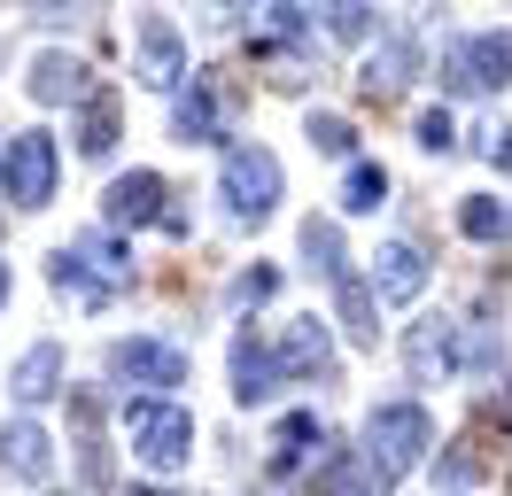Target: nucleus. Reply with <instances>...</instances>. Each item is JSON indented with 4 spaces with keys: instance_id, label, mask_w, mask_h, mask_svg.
<instances>
[{
    "instance_id": "nucleus-1",
    "label": "nucleus",
    "mask_w": 512,
    "mask_h": 496,
    "mask_svg": "<svg viewBox=\"0 0 512 496\" xmlns=\"http://www.w3.org/2000/svg\"><path fill=\"white\" fill-rule=\"evenodd\" d=\"M125 287H132V264L109 233H78L70 248H55V295L70 310H101L109 295H125Z\"/></svg>"
},
{
    "instance_id": "nucleus-2",
    "label": "nucleus",
    "mask_w": 512,
    "mask_h": 496,
    "mask_svg": "<svg viewBox=\"0 0 512 496\" xmlns=\"http://www.w3.org/2000/svg\"><path fill=\"white\" fill-rule=\"evenodd\" d=\"M427 442H435V419L419 411V403H381L373 419H365V465L388 481H404L419 458H427Z\"/></svg>"
},
{
    "instance_id": "nucleus-3",
    "label": "nucleus",
    "mask_w": 512,
    "mask_h": 496,
    "mask_svg": "<svg viewBox=\"0 0 512 496\" xmlns=\"http://www.w3.org/2000/svg\"><path fill=\"white\" fill-rule=\"evenodd\" d=\"M225 210L241 217V225H264V217L280 210V155L272 148H256V140H241V148H225Z\"/></svg>"
},
{
    "instance_id": "nucleus-4",
    "label": "nucleus",
    "mask_w": 512,
    "mask_h": 496,
    "mask_svg": "<svg viewBox=\"0 0 512 496\" xmlns=\"http://www.w3.org/2000/svg\"><path fill=\"white\" fill-rule=\"evenodd\" d=\"M125 427H132V450L156 465V473H171V465H187L194 458V419L179 411L171 396H140V403H125Z\"/></svg>"
},
{
    "instance_id": "nucleus-5",
    "label": "nucleus",
    "mask_w": 512,
    "mask_h": 496,
    "mask_svg": "<svg viewBox=\"0 0 512 496\" xmlns=\"http://www.w3.org/2000/svg\"><path fill=\"white\" fill-rule=\"evenodd\" d=\"M0 186H8L16 210H47V202H55V132H8Z\"/></svg>"
},
{
    "instance_id": "nucleus-6",
    "label": "nucleus",
    "mask_w": 512,
    "mask_h": 496,
    "mask_svg": "<svg viewBox=\"0 0 512 496\" xmlns=\"http://www.w3.org/2000/svg\"><path fill=\"white\" fill-rule=\"evenodd\" d=\"M443 86L450 93H489V86H512V31H474L443 55Z\"/></svg>"
},
{
    "instance_id": "nucleus-7",
    "label": "nucleus",
    "mask_w": 512,
    "mask_h": 496,
    "mask_svg": "<svg viewBox=\"0 0 512 496\" xmlns=\"http://www.w3.org/2000/svg\"><path fill=\"white\" fill-rule=\"evenodd\" d=\"M109 225H163L171 241H187V210H171V186L156 171H132L109 186Z\"/></svg>"
},
{
    "instance_id": "nucleus-8",
    "label": "nucleus",
    "mask_w": 512,
    "mask_h": 496,
    "mask_svg": "<svg viewBox=\"0 0 512 496\" xmlns=\"http://www.w3.org/2000/svg\"><path fill=\"white\" fill-rule=\"evenodd\" d=\"M404 365H412L419 388H443L450 372L466 365V326H450V318H419L412 334H404Z\"/></svg>"
},
{
    "instance_id": "nucleus-9",
    "label": "nucleus",
    "mask_w": 512,
    "mask_h": 496,
    "mask_svg": "<svg viewBox=\"0 0 512 496\" xmlns=\"http://www.w3.org/2000/svg\"><path fill=\"white\" fill-rule=\"evenodd\" d=\"M109 372L163 403V388H187V349H171V341H117V349H109Z\"/></svg>"
},
{
    "instance_id": "nucleus-10",
    "label": "nucleus",
    "mask_w": 512,
    "mask_h": 496,
    "mask_svg": "<svg viewBox=\"0 0 512 496\" xmlns=\"http://www.w3.org/2000/svg\"><path fill=\"white\" fill-rule=\"evenodd\" d=\"M140 86L171 93L179 78H187V47H179V24H163V16H148L140 24V70H132Z\"/></svg>"
},
{
    "instance_id": "nucleus-11",
    "label": "nucleus",
    "mask_w": 512,
    "mask_h": 496,
    "mask_svg": "<svg viewBox=\"0 0 512 496\" xmlns=\"http://www.w3.org/2000/svg\"><path fill=\"white\" fill-rule=\"evenodd\" d=\"M280 372L288 380H334V341H326V318H295L280 334Z\"/></svg>"
},
{
    "instance_id": "nucleus-12",
    "label": "nucleus",
    "mask_w": 512,
    "mask_h": 496,
    "mask_svg": "<svg viewBox=\"0 0 512 496\" xmlns=\"http://www.w3.org/2000/svg\"><path fill=\"white\" fill-rule=\"evenodd\" d=\"M280 380H288V372H280V349H264L256 326H241V334H233V396H241V403H264Z\"/></svg>"
},
{
    "instance_id": "nucleus-13",
    "label": "nucleus",
    "mask_w": 512,
    "mask_h": 496,
    "mask_svg": "<svg viewBox=\"0 0 512 496\" xmlns=\"http://www.w3.org/2000/svg\"><path fill=\"white\" fill-rule=\"evenodd\" d=\"M171 132H179V140H225V93H218V78H210V70H202V78H194L187 93H179V109H171Z\"/></svg>"
},
{
    "instance_id": "nucleus-14",
    "label": "nucleus",
    "mask_w": 512,
    "mask_h": 496,
    "mask_svg": "<svg viewBox=\"0 0 512 496\" xmlns=\"http://www.w3.org/2000/svg\"><path fill=\"white\" fill-rule=\"evenodd\" d=\"M419 287H427V256H419L412 241H388L381 256H373V295H381V303H419Z\"/></svg>"
},
{
    "instance_id": "nucleus-15",
    "label": "nucleus",
    "mask_w": 512,
    "mask_h": 496,
    "mask_svg": "<svg viewBox=\"0 0 512 496\" xmlns=\"http://www.w3.org/2000/svg\"><path fill=\"white\" fill-rule=\"evenodd\" d=\"M24 93H32L39 109H63V101H86L94 78H86V62H78V55H39L32 78H24Z\"/></svg>"
},
{
    "instance_id": "nucleus-16",
    "label": "nucleus",
    "mask_w": 512,
    "mask_h": 496,
    "mask_svg": "<svg viewBox=\"0 0 512 496\" xmlns=\"http://www.w3.org/2000/svg\"><path fill=\"white\" fill-rule=\"evenodd\" d=\"M47 465H55V442H47L39 419L0 427V473H16V481H47Z\"/></svg>"
},
{
    "instance_id": "nucleus-17",
    "label": "nucleus",
    "mask_w": 512,
    "mask_h": 496,
    "mask_svg": "<svg viewBox=\"0 0 512 496\" xmlns=\"http://www.w3.org/2000/svg\"><path fill=\"white\" fill-rule=\"evenodd\" d=\"M117 109H125L117 86H94L86 101H78V132H70L78 155H109V148H117Z\"/></svg>"
},
{
    "instance_id": "nucleus-18",
    "label": "nucleus",
    "mask_w": 512,
    "mask_h": 496,
    "mask_svg": "<svg viewBox=\"0 0 512 496\" xmlns=\"http://www.w3.org/2000/svg\"><path fill=\"white\" fill-rule=\"evenodd\" d=\"M311 442L326 450V427H319V411H295V419H280V434H272V473H280V481H288V473H303Z\"/></svg>"
},
{
    "instance_id": "nucleus-19",
    "label": "nucleus",
    "mask_w": 512,
    "mask_h": 496,
    "mask_svg": "<svg viewBox=\"0 0 512 496\" xmlns=\"http://www.w3.org/2000/svg\"><path fill=\"white\" fill-rule=\"evenodd\" d=\"M16 403H47L55 388H63V349L55 341H39V349H24V365H16Z\"/></svg>"
},
{
    "instance_id": "nucleus-20",
    "label": "nucleus",
    "mask_w": 512,
    "mask_h": 496,
    "mask_svg": "<svg viewBox=\"0 0 512 496\" xmlns=\"http://www.w3.org/2000/svg\"><path fill=\"white\" fill-rule=\"evenodd\" d=\"M412 62H419V55H412V39H404V31H388V47L365 62V78H357V86H365V93H396L404 78H412Z\"/></svg>"
},
{
    "instance_id": "nucleus-21",
    "label": "nucleus",
    "mask_w": 512,
    "mask_h": 496,
    "mask_svg": "<svg viewBox=\"0 0 512 496\" xmlns=\"http://www.w3.org/2000/svg\"><path fill=\"white\" fill-rule=\"evenodd\" d=\"M334 303H342V326H350V341H381V310H373V295H365V279H357V272L334 279Z\"/></svg>"
},
{
    "instance_id": "nucleus-22",
    "label": "nucleus",
    "mask_w": 512,
    "mask_h": 496,
    "mask_svg": "<svg viewBox=\"0 0 512 496\" xmlns=\"http://www.w3.org/2000/svg\"><path fill=\"white\" fill-rule=\"evenodd\" d=\"M303 256H311L319 279H342L350 272V264H342V225H334V217H303Z\"/></svg>"
},
{
    "instance_id": "nucleus-23",
    "label": "nucleus",
    "mask_w": 512,
    "mask_h": 496,
    "mask_svg": "<svg viewBox=\"0 0 512 496\" xmlns=\"http://www.w3.org/2000/svg\"><path fill=\"white\" fill-rule=\"evenodd\" d=\"M458 233H466V241H505L512 217H505V202H489V194H466V202H458Z\"/></svg>"
},
{
    "instance_id": "nucleus-24",
    "label": "nucleus",
    "mask_w": 512,
    "mask_h": 496,
    "mask_svg": "<svg viewBox=\"0 0 512 496\" xmlns=\"http://www.w3.org/2000/svg\"><path fill=\"white\" fill-rule=\"evenodd\" d=\"M388 202V171L381 163H350V179H342V210H381Z\"/></svg>"
},
{
    "instance_id": "nucleus-25",
    "label": "nucleus",
    "mask_w": 512,
    "mask_h": 496,
    "mask_svg": "<svg viewBox=\"0 0 512 496\" xmlns=\"http://www.w3.org/2000/svg\"><path fill=\"white\" fill-rule=\"evenodd\" d=\"M303 140H311L319 155H350V148H357L350 117H326V109H311V124H303Z\"/></svg>"
},
{
    "instance_id": "nucleus-26",
    "label": "nucleus",
    "mask_w": 512,
    "mask_h": 496,
    "mask_svg": "<svg viewBox=\"0 0 512 496\" xmlns=\"http://www.w3.org/2000/svg\"><path fill=\"white\" fill-rule=\"evenodd\" d=\"M256 70H264V86H280V93L303 86V55H288V47H256Z\"/></svg>"
},
{
    "instance_id": "nucleus-27",
    "label": "nucleus",
    "mask_w": 512,
    "mask_h": 496,
    "mask_svg": "<svg viewBox=\"0 0 512 496\" xmlns=\"http://www.w3.org/2000/svg\"><path fill=\"white\" fill-rule=\"evenodd\" d=\"M326 31H334V39H365V31H373V8L342 0V8H326Z\"/></svg>"
},
{
    "instance_id": "nucleus-28",
    "label": "nucleus",
    "mask_w": 512,
    "mask_h": 496,
    "mask_svg": "<svg viewBox=\"0 0 512 496\" xmlns=\"http://www.w3.org/2000/svg\"><path fill=\"white\" fill-rule=\"evenodd\" d=\"M419 148H435V155L458 148V124H450V109H427V117H419Z\"/></svg>"
},
{
    "instance_id": "nucleus-29",
    "label": "nucleus",
    "mask_w": 512,
    "mask_h": 496,
    "mask_svg": "<svg viewBox=\"0 0 512 496\" xmlns=\"http://www.w3.org/2000/svg\"><path fill=\"white\" fill-rule=\"evenodd\" d=\"M435 481H443V489H474V481H481V458H466V450H450V458L435 465Z\"/></svg>"
},
{
    "instance_id": "nucleus-30",
    "label": "nucleus",
    "mask_w": 512,
    "mask_h": 496,
    "mask_svg": "<svg viewBox=\"0 0 512 496\" xmlns=\"http://www.w3.org/2000/svg\"><path fill=\"white\" fill-rule=\"evenodd\" d=\"M272 287H280V272H272V264H256V272H241V279H233V303H264Z\"/></svg>"
},
{
    "instance_id": "nucleus-31",
    "label": "nucleus",
    "mask_w": 512,
    "mask_h": 496,
    "mask_svg": "<svg viewBox=\"0 0 512 496\" xmlns=\"http://www.w3.org/2000/svg\"><path fill=\"white\" fill-rule=\"evenodd\" d=\"M264 16H272L280 39H303V31H311V8H264Z\"/></svg>"
},
{
    "instance_id": "nucleus-32",
    "label": "nucleus",
    "mask_w": 512,
    "mask_h": 496,
    "mask_svg": "<svg viewBox=\"0 0 512 496\" xmlns=\"http://www.w3.org/2000/svg\"><path fill=\"white\" fill-rule=\"evenodd\" d=\"M489 163H505V171H512V124H505V132H489Z\"/></svg>"
},
{
    "instance_id": "nucleus-33",
    "label": "nucleus",
    "mask_w": 512,
    "mask_h": 496,
    "mask_svg": "<svg viewBox=\"0 0 512 496\" xmlns=\"http://www.w3.org/2000/svg\"><path fill=\"white\" fill-rule=\"evenodd\" d=\"M125 496H171V489H125Z\"/></svg>"
},
{
    "instance_id": "nucleus-34",
    "label": "nucleus",
    "mask_w": 512,
    "mask_h": 496,
    "mask_svg": "<svg viewBox=\"0 0 512 496\" xmlns=\"http://www.w3.org/2000/svg\"><path fill=\"white\" fill-rule=\"evenodd\" d=\"M0 303H8V264H0Z\"/></svg>"
}]
</instances>
